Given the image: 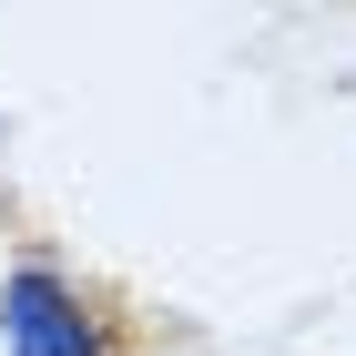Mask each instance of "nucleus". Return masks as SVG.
<instances>
[{
    "instance_id": "nucleus-1",
    "label": "nucleus",
    "mask_w": 356,
    "mask_h": 356,
    "mask_svg": "<svg viewBox=\"0 0 356 356\" xmlns=\"http://www.w3.org/2000/svg\"><path fill=\"white\" fill-rule=\"evenodd\" d=\"M10 346L21 356H92L82 316H72V296L51 275H10Z\"/></svg>"
}]
</instances>
